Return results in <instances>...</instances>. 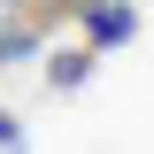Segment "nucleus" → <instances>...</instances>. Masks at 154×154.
<instances>
[{
	"label": "nucleus",
	"mask_w": 154,
	"mask_h": 154,
	"mask_svg": "<svg viewBox=\"0 0 154 154\" xmlns=\"http://www.w3.org/2000/svg\"><path fill=\"white\" fill-rule=\"evenodd\" d=\"M85 31H93V46H123V38L139 31V16L116 8V0H93V8H85Z\"/></svg>",
	"instance_id": "obj_1"
},
{
	"label": "nucleus",
	"mask_w": 154,
	"mask_h": 154,
	"mask_svg": "<svg viewBox=\"0 0 154 154\" xmlns=\"http://www.w3.org/2000/svg\"><path fill=\"white\" fill-rule=\"evenodd\" d=\"M46 77H54L62 93H69V85H85V54H77V46H69V54H54V62H46Z\"/></svg>",
	"instance_id": "obj_2"
},
{
	"label": "nucleus",
	"mask_w": 154,
	"mask_h": 154,
	"mask_svg": "<svg viewBox=\"0 0 154 154\" xmlns=\"http://www.w3.org/2000/svg\"><path fill=\"white\" fill-rule=\"evenodd\" d=\"M0 154H16V116L0 108Z\"/></svg>",
	"instance_id": "obj_3"
}]
</instances>
